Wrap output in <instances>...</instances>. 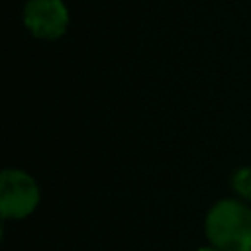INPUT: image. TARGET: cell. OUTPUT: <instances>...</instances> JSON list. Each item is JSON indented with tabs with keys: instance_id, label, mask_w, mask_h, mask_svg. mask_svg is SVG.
<instances>
[{
	"instance_id": "277c9868",
	"label": "cell",
	"mask_w": 251,
	"mask_h": 251,
	"mask_svg": "<svg viewBox=\"0 0 251 251\" xmlns=\"http://www.w3.org/2000/svg\"><path fill=\"white\" fill-rule=\"evenodd\" d=\"M233 188L239 196H243L245 200H251V167H245V169L235 173Z\"/></svg>"
},
{
	"instance_id": "3957f363",
	"label": "cell",
	"mask_w": 251,
	"mask_h": 251,
	"mask_svg": "<svg viewBox=\"0 0 251 251\" xmlns=\"http://www.w3.org/2000/svg\"><path fill=\"white\" fill-rule=\"evenodd\" d=\"M24 22L35 37L57 39L67 29L69 12L61 0H27Z\"/></svg>"
},
{
	"instance_id": "7a4b0ae2",
	"label": "cell",
	"mask_w": 251,
	"mask_h": 251,
	"mask_svg": "<svg viewBox=\"0 0 251 251\" xmlns=\"http://www.w3.org/2000/svg\"><path fill=\"white\" fill-rule=\"evenodd\" d=\"M39 202L35 180L22 171H4L0 175V214L2 218H25Z\"/></svg>"
},
{
	"instance_id": "8992f818",
	"label": "cell",
	"mask_w": 251,
	"mask_h": 251,
	"mask_svg": "<svg viewBox=\"0 0 251 251\" xmlns=\"http://www.w3.org/2000/svg\"><path fill=\"white\" fill-rule=\"evenodd\" d=\"M247 251H251V249H247Z\"/></svg>"
},
{
	"instance_id": "5b68a950",
	"label": "cell",
	"mask_w": 251,
	"mask_h": 251,
	"mask_svg": "<svg viewBox=\"0 0 251 251\" xmlns=\"http://www.w3.org/2000/svg\"><path fill=\"white\" fill-rule=\"evenodd\" d=\"M198 251H220V249H216V247H204V249H198Z\"/></svg>"
},
{
	"instance_id": "6da1fadb",
	"label": "cell",
	"mask_w": 251,
	"mask_h": 251,
	"mask_svg": "<svg viewBox=\"0 0 251 251\" xmlns=\"http://www.w3.org/2000/svg\"><path fill=\"white\" fill-rule=\"evenodd\" d=\"M206 235L220 251L251 249V210L237 200L218 202L208 212Z\"/></svg>"
}]
</instances>
